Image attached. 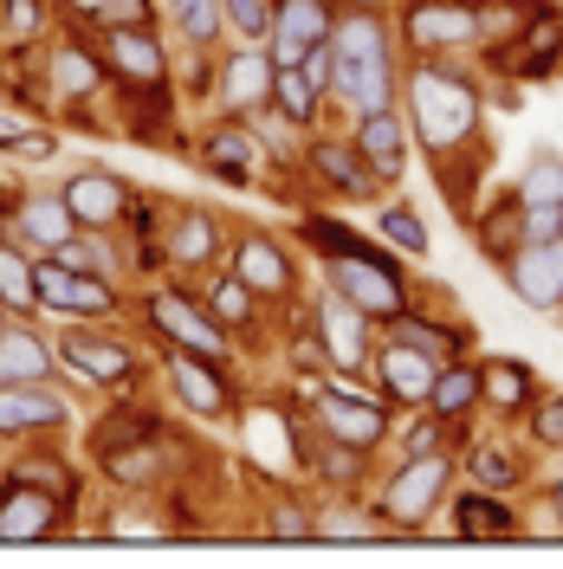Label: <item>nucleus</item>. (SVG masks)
I'll list each match as a JSON object with an SVG mask.
<instances>
[{
    "label": "nucleus",
    "instance_id": "f03ea898",
    "mask_svg": "<svg viewBox=\"0 0 563 569\" xmlns=\"http://www.w3.org/2000/svg\"><path fill=\"white\" fill-rule=\"evenodd\" d=\"M324 284L344 291L356 311H363L369 323H383V330L395 318H408V279H402V266H395L383 247L330 252V259H324Z\"/></svg>",
    "mask_w": 563,
    "mask_h": 569
},
{
    "label": "nucleus",
    "instance_id": "a19ab883",
    "mask_svg": "<svg viewBox=\"0 0 563 569\" xmlns=\"http://www.w3.org/2000/svg\"><path fill=\"white\" fill-rule=\"evenodd\" d=\"M376 518L363 505H330V511H312V537H330V543H350V537H369Z\"/></svg>",
    "mask_w": 563,
    "mask_h": 569
},
{
    "label": "nucleus",
    "instance_id": "09e8293b",
    "mask_svg": "<svg viewBox=\"0 0 563 569\" xmlns=\"http://www.w3.org/2000/svg\"><path fill=\"white\" fill-rule=\"evenodd\" d=\"M525 240H557V208H518Z\"/></svg>",
    "mask_w": 563,
    "mask_h": 569
},
{
    "label": "nucleus",
    "instance_id": "0eeeda50",
    "mask_svg": "<svg viewBox=\"0 0 563 569\" xmlns=\"http://www.w3.org/2000/svg\"><path fill=\"white\" fill-rule=\"evenodd\" d=\"M498 272L531 311H563V233L557 240H518L498 259Z\"/></svg>",
    "mask_w": 563,
    "mask_h": 569
},
{
    "label": "nucleus",
    "instance_id": "5701e85b",
    "mask_svg": "<svg viewBox=\"0 0 563 569\" xmlns=\"http://www.w3.org/2000/svg\"><path fill=\"white\" fill-rule=\"evenodd\" d=\"M105 52L130 84H162V71H169V59H162V46H156L149 27H105Z\"/></svg>",
    "mask_w": 563,
    "mask_h": 569
},
{
    "label": "nucleus",
    "instance_id": "c85d7f7f",
    "mask_svg": "<svg viewBox=\"0 0 563 569\" xmlns=\"http://www.w3.org/2000/svg\"><path fill=\"white\" fill-rule=\"evenodd\" d=\"M0 382H52V350L33 330H0Z\"/></svg>",
    "mask_w": 563,
    "mask_h": 569
},
{
    "label": "nucleus",
    "instance_id": "9d476101",
    "mask_svg": "<svg viewBox=\"0 0 563 569\" xmlns=\"http://www.w3.org/2000/svg\"><path fill=\"white\" fill-rule=\"evenodd\" d=\"M201 162H208V176H220L227 188H253L259 169H266V137L253 130L247 117H227L220 130H208L201 142Z\"/></svg>",
    "mask_w": 563,
    "mask_h": 569
},
{
    "label": "nucleus",
    "instance_id": "412c9836",
    "mask_svg": "<svg viewBox=\"0 0 563 569\" xmlns=\"http://www.w3.org/2000/svg\"><path fill=\"white\" fill-rule=\"evenodd\" d=\"M537 401V376H531V362L518 356H486L480 362V408H493V415H518Z\"/></svg>",
    "mask_w": 563,
    "mask_h": 569
},
{
    "label": "nucleus",
    "instance_id": "dca6fc26",
    "mask_svg": "<svg viewBox=\"0 0 563 569\" xmlns=\"http://www.w3.org/2000/svg\"><path fill=\"white\" fill-rule=\"evenodd\" d=\"M59 421H71V408L52 395V382H0V440H20V433Z\"/></svg>",
    "mask_w": 563,
    "mask_h": 569
},
{
    "label": "nucleus",
    "instance_id": "6e6552de",
    "mask_svg": "<svg viewBox=\"0 0 563 569\" xmlns=\"http://www.w3.org/2000/svg\"><path fill=\"white\" fill-rule=\"evenodd\" d=\"M312 323H317V337H324V350H330V376H356V369L369 362V330H376V323L363 318L344 291H330V284H324Z\"/></svg>",
    "mask_w": 563,
    "mask_h": 569
},
{
    "label": "nucleus",
    "instance_id": "f257e3e1",
    "mask_svg": "<svg viewBox=\"0 0 563 569\" xmlns=\"http://www.w3.org/2000/svg\"><path fill=\"white\" fill-rule=\"evenodd\" d=\"M402 91H408V110H415V142H422L434 162H447L460 142L480 130V84L466 78L460 66H441V59H427L402 78Z\"/></svg>",
    "mask_w": 563,
    "mask_h": 569
},
{
    "label": "nucleus",
    "instance_id": "aec40b11",
    "mask_svg": "<svg viewBox=\"0 0 563 569\" xmlns=\"http://www.w3.org/2000/svg\"><path fill=\"white\" fill-rule=\"evenodd\" d=\"M33 284H39V298L59 305V311H110V305H117L98 272H71V266H59V259L33 266Z\"/></svg>",
    "mask_w": 563,
    "mask_h": 569
},
{
    "label": "nucleus",
    "instance_id": "37998d69",
    "mask_svg": "<svg viewBox=\"0 0 563 569\" xmlns=\"http://www.w3.org/2000/svg\"><path fill=\"white\" fill-rule=\"evenodd\" d=\"M388 440L402 447V460H408V453H441V447H447V421H441V415H427V421H415V427L395 421V433H388Z\"/></svg>",
    "mask_w": 563,
    "mask_h": 569
},
{
    "label": "nucleus",
    "instance_id": "864d4df0",
    "mask_svg": "<svg viewBox=\"0 0 563 569\" xmlns=\"http://www.w3.org/2000/svg\"><path fill=\"white\" fill-rule=\"evenodd\" d=\"M350 7H383V0H350Z\"/></svg>",
    "mask_w": 563,
    "mask_h": 569
},
{
    "label": "nucleus",
    "instance_id": "c756f323",
    "mask_svg": "<svg viewBox=\"0 0 563 569\" xmlns=\"http://www.w3.org/2000/svg\"><path fill=\"white\" fill-rule=\"evenodd\" d=\"M20 233H27L39 252H52V247H66L71 233H85V227H78V213L66 208V194H59V201H52V194H39V201L20 208Z\"/></svg>",
    "mask_w": 563,
    "mask_h": 569
},
{
    "label": "nucleus",
    "instance_id": "393cba45",
    "mask_svg": "<svg viewBox=\"0 0 563 569\" xmlns=\"http://www.w3.org/2000/svg\"><path fill=\"white\" fill-rule=\"evenodd\" d=\"M124 201H130V194H124L117 176H71L66 181V208L78 213V227H91V233H98V227H117V220H124Z\"/></svg>",
    "mask_w": 563,
    "mask_h": 569
},
{
    "label": "nucleus",
    "instance_id": "5fc2aeb1",
    "mask_svg": "<svg viewBox=\"0 0 563 569\" xmlns=\"http://www.w3.org/2000/svg\"><path fill=\"white\" fill-rule=\"evenodd\" d=\"M557 233H563V201H557Z\"/></svg>",
    "mask_w": 563,
    "mask_h": 569
},
{
    "label": "nucleus",
    "instance_id": "cd10ccee",
    "mask_svg": "<svg viewBox=\"0 0 563 569\" xmlns=\"http://www.w3.org/2000/svg\"><path fill=\"white\" fill-rule=\"evenodd\" d=\"M266 110H273L279 123H292V130H312L317 117H324V91H317L298 66H279L273 71V104Z\"/></svg>",
    "mask_w": 563,
    "mask_h": 569
},
{
    "label": "nucleus",
    "instance_id": "39448f33",
    "mask_svg": "<svg viewBox=\"0 0 563 569\" xmlns=\"http://www.w3.org/2000/svg\"><path fill=\"white\" fill-rule=\"evenodd\" d=\"M441 362H447V356L422 350V343H415V337H402V330H388V343H376V350H369L376 389H383V401H395V408H427Z\"/></svg>",
    "mask_w": 563,
    "mask_h": 569
},
{
    "label": "nucleus",
    "instance_id": "ddd939ff",
    "mask_svg": "<svg viewBox=\"0 0 563 569\" xmlns=\"http://www.w3.org/2000/svg\"><path fill=\"white\" fill-rule=\"evenodd\" d=\"M169 389H176L181 408H188V415H201V421H220V415L234 408L220 362H214V356H195V350H176V356H169Z\"/></svg>",
    "mask_w": 563,
    "mask_h": 569
},
{
    "label": "nucleus",
    "instance_id": "6ab92c4d",
    "mask_svg": "<svg viewBox=\"0 0 563 569\" xmlns=\"http://www.w3.org/2000/svg\"><path fill=\"white\" fill-rule=\"evenodd\" d=\"M298 433H305V421H292V415H279V408H259V415L247 421V447H253V460H259V472H279V479H292V472H298V460H305Z\"/></svg>",
    "mask_w": 563,
    "mask_h": 569
},
{
    "label": "nucleus",
    "instance_id": "8fccbe9b",
    "mask_svg": "<svg viewBox=\"0 0 563 569\" xmlns=\"http://www.w3.org/2000/svg\"><path fill=\"white\" fill-rule=\"evenodd\" d=\"M266 531H273V537H312V511H298V505H279Z\"/></svg>",
    "mask_w": 563,
    "mask_h": 569
},
{
    "label": "nucleus",
    "instance_id": "603ef678",
    "mask_svg": "<svg viewBox=\"0 0 563 569\" xmlns=\"http://www.w3.org/2000/svg\"><path fill=\"white\" fill-rule=\"evenodd\" d=\"M551 505H557V518H563V479H557V486H551Z\"/></svg>",
    "mask_w": 563,
    "mask_h": 569
},
{
    "label": "nucleus",
    "instance_id": "b1692460",
    "mask_svg": "<svg viewBox=\"0 0 563 569\" xmlns=\"http://www.w3.org/2000/svg\"><path fill=\"white\" fill-rule=\"evenodd\" d=\"M59 362H66V369H78L85 382H98V389H117V382L130 376V350L98 343V337H85V330L59 337Z\"/></svg>",
    "mask_w": 563,
    "mask_h": 569
},
{
    "label": "nucleus",
    "instance_id": "79ce46f5",
    "mask_svg": "<svg viewBox=\"0 0 563 569\" xmlns=\"http://www.w3.org/2000/svg\"><path fill=\"white\" fill-rule=\"evenodd\" d=\"M531 447H544V453H563V395H537L531 401Z\"/></svg>",
    "mask_w": 563,
    "mask_h": 569
},
{
    "label": "nucleus",
    "instance_id": "f8f14e48",
    "mask_svg": "<svg viewBox=\"0 0 563 569\" xmlns=\"http://www.w3.org/2000/svg\"><path fill=\"white\" fill-rule=\"evenodd\" d=\"M234 279L266 305V298H292V291H298V266H292V252H285L279 240L247 233V240L234 247Z\"/></svg>",
    "mask_w": 563,
    "mask_h": 569
},
{
    "label": "nucleus",
    "instance_id": "bb28decb",
    "mask_svg": "<svg viewBox=\"0 0 563 569\" xmlns=\"http://www.w3.org/2000/svg\"><path fill=\"white\" fill-rule=\"evenodd\" d=\"M466 486L512 498L518 486H525V460H518L505 440H473V447H466Z\"/></svg>",
    "mask_w": 563,
    "mask_h": 569
},
{
    "label": "nucleus",
    "instance_id": "58836bf2",
    "mask_svg": "<svg viewBox=\"0 0 563 569\" xmlns=\"http://www.w3.org/2000/svg\"><path fill=\"white\" fill-rule=\"evenodd\" d=\"M227 27L247 39V46H266L273 39V20H279V0H220Z\"/></svg>",
    "mask_w": 563,
    "mask_h": 569
},
{
    "label": "nucleus",
    "instance_id": "c03bdc74",
    "mask_svg": "<svg viewBox=\"0 0 563 569\" xmlns=\"http://www.w3.org/2000/svg\"><path fill=\"white\" fill-rule=\"evenodd\" d=\"M46 259H59V266H71V272H105V266H110V252L91 240V227H85V233H71L66 247H52Z\"/></svg>",
    "mask_w": 563,
    "mask_h": 569
},
{
    "label": "nucleus",
    "instance_id": "a211bd4d",
    "mask_svg": "<svg viewBox=\"0 0 563 569\" xmlns=\"http://www.w3.org/2000/svg\"><path fill=\"white\" fill-rule=\"evenodd\" d=\"M350 142L363 149V162L383 181H395L408 169V123H402V110H369V117H356Z\"/></svg>",
    "mask_w": 563,
    "mask_h": 569
},
{
    "label": "nucleus",
    "instance_id": "4468645a",
    "mask_svg": "<svg viewBox=\"0 0 563 569\" xmlns=\"http://www.w3.org/2000/svg\"><path fill=\"white\" fill-rule=\"evenodd\" d=\"M305 162H312L317 181H330L344 201H369V194H383L388 181L363 162V149L356 142H330V137H312V149H305Z\"/></svg>",
    "mask_w": 563,
    "mask_h": 569
},
{
    "label": "nucleus",
    "instance_id": "72a5a7b5",
    "mask_svg": "<svg viewBox=\"0 0 563 569\" xmlns=\"http://www.w3.org/2000/svg\"><path fill=\"white\" fill-rule=\"evenodd\" d=\"M376 233H383V247L408 252V259H422L427 252V220L408 208V201H388V208L376 213Z\"/></svg>",
    "mask_w": 563,
    "mask_h": 569
},
{
    "label": "nucleus",
    "instance_id": "4c0bfd02",
    "mask_svg": "<svg viewBox=\"0 0 563 569\" xmlns=\"http://www.w3.org/2000/svg\"><path fill=\"white\" fill-rule=\"evenodd\" d=\"M176 27L195 52H208L220 39V27H227V13H220V0H176Z\"/></svg>",
    "mask_w": 563,
    "mask_h": 569
},
{
    "label": "nucleus",
    "instance_id": "7ed1b4c3",
    "mask_svg": "<svg viewBox=\"0 0 563 569\" xmlns=\"http://www.w3.org/2000/svg\"><path fill=\"white\" fill-rule=\"evenodd\" d=\"M312 421H317L324 440H344V447H363V453L388 447V433H395L388 401L363 395L350 376H324V382H317L312 389Z\"/></svg>",
    "mask_w": 563,
    "mask_h": 569
},
{
    "label": "nucleus",
    "instance_id": "f3484780",
    "mask_svg": "<svg viewBox=\"0 0 563 569\" xmlns=\"http://www.w3.org/2000/svg\"><path fill=\"white\" fill-rule=\"evenodd\" d=\"M59 525V498L46 492L39 479H7V492H0V537L7 543H33Z\"/></svg>",
    "mask_w": 563,
    "mask_h": 569
},
{
    "label": "nucleus",
    "instance_id": "20e7f679",
    "mask_svg": "<svg viewBox=\"0 0 563 569\" xmlns=\"http://www.w3.org/2000/svg\"><path fill=\"white\" fill-rule=\"evenodd\" d=\"M447 486H454V453H447V447H441V453H408V460L383 479L376 518H383V525H402V531H422L427 518L441 511Z\"/></svg>",
    "mask_w": 563,
    "mask_h": 569
},
{
    "label": "nucleus",
    "instance_id": "4be33fe9",
    "mask_svg": "<svg viewBox=\"0 0 563 569\" xmlns=\"http://www.w3.org/2000/svg\"><path fill=\"white\" fill-rule=\"evenodd\" d=\"M454 531L473 537V543H498V537H518L525 525H518V511L505 505L498 492H480V486H466V492L454 498Z\"/></svg>",
    "mask_w": 563,
    "mask_h": 569
},
{
    "label": "nucleus",
    "instance_id": "7c9ffc66",
    "mask_svg": "<svg viewBox=\"0 0 563 569\" xmlns=\"http://www.w3.org/2000/svg\"><path fill=\"white\" fill-rule=\"evenodd\" d=\"M305 466H317V479H324V486L350 492V486H363V472H369V453H363V447H344V440H324V433H317V453L305 447Z\"/></svg>",
    "mask_w": 563,
    "mask_h": 569
},
{
    "label": "nucleus",
    "instance_id": "a878e982",
    "mask_svg": "<svg viewBox=\"0 0 563 569\" xmlns=\"http://www.w3.org/2000/svg\"><path fill=\"white\" fill-rule=\"evenodd\" d=\"M473 408H480V362L447 356L441 376H434V395H427V415H441V421L454 427V421H466Z\"/></svg>",
    "mask_w": 563,
    "mask_h": 569
},
{
    "label": "nucleus",
    "instance_id": "e433bc0d",
    "mask_svg": "<svg viewBox=\"0 0 563 569\" xmlns=\"http://www.w3.org/2000/svg\"><path fill=\"white\" fill-rule=\"evenodd\" d=\"M253 311H259V298H253V291L234 279V272L208 284V318L220 323V330H240V323H253Z\"/></svg>",
    "mask_w": 563,
    "mask_h": 569
},
{
    "label": "nucleus",
    "instance_id": "de8ad7c7",
    "mask_svg": "<svg viewBox=\"0 0 563 569\" xmlns=\"http://www.w3.org/2000/svg\"><path fill=\"white\" fill-rule=\"evenodd\" d=\"M52 78H59L66 91H91V84H98V71H91L85 52H59V59H52Z\"/></svg>",
    "mask_w": 563,
    "mask_h": 569
},
{
    "label": "nucleus",
    "instance_id": "3c124183",
    "mask_svg": "<svg viewBox=\"0 0 563 569\" xmlns=\"http://www.w3.org/2000/svg\"><path fill=\"white\" fill-rule=\"evenodd\" d=\"M39 27V7L33 0H13V13H7V39H27Z\"/></svg>",
    "mask_w": 563,
    "mask_h": 569
},
{
    "label": "nucleus",
    "instance_id": "a18cd8bd",
    "mask_svg": "<svg viewBox=\"0 0 563 569\" xmlns=\"http://www.w3.org/2000/svg\"><path fill=\"white\" fill-rule=\"evenodd\" d=\"M85 20H105V27H142L149 20V0H71Z\"/></svg>",
    "mask_w": 563,
    "mask_h": 569
},
{
    "label": "nucleus",
    "instance_id": "9b49d317",
    "mask_svg": "<svg viewBox=\"0 0 563 569\" xmlns=\"http://www.w3.org/2000/svg\"><path fill=\"white\" fill-rule=\"evenodd\" d=\"M330 20H337L330 0H279V20H273V39H266L273 66H298L312 46H324L330 39Z\"/></svg>",
    "mask_w": 563,
    "mask_h": 569
},
{
    "label": "nucleus",
    "instance_id": "2eb2a0df",
    "mask_svg": "<svg viewBox=\"0 0 563 569\" xmlns=\"http://www.w3.org/2000/svg\"><path fill=\"white\" fill-rule=\"evenodd\" d=\"M273 52L266 46H240L227 66H220V104H227V117H253V110L273 104Z\"/></svg>",
    "mask_w": 563,
    "mask_h": 569
},
{
    "label": "nucleus",
    "instance_id": "c9c22d12",
    "mask_svg": "<svg viewBox=\"0 0 563 569\" xmlns=\"http://www.w3.org/2000/svg\"><path fill=\"white\" fill-rule=\"evenodd\" d=\"M518 208H557L563 201V156H537L525 176H518Z\"/></svg>",
    "mask_w": 563,
    "mask_h": 569
},
{
    "label": "nucleus",
    "instance_id": "ea45409f",
    "mask_svg": "<svg viewBox=\"0 0 563 569\" xmlns=\"http://www.w3.org/2000/svg\"><path fill=\"white\" fill-rule=\"evenodd\" d=\"M0 305H7V311H27V305H39L33 266H27V252H13V247H0Z\"/></svg>",
    "mask_w": 563,
    "mask_h": 569
},
{
    "label": "nucleus",
    "instance_id": "2f4dec72",
    "mask_svg": "<svg viewBox=\"0 0 563 569\" xmlns=\"http://www.w3.org/2000/svg\"><path fill=\"white\" fill-rule=\"evenodd\" d=\"M214 252H220V227H214V213H181L176 240H169V259L188 266V272H201V266H214Z\"/></svg>",
    "mask_w": 563,
    "mask_h": 569
},
{
    "label": "nucleus",
    "instance_id": "1a4fd4ad",
    "mask_svg": "<svg viewBox=\"0 0 563 569\" xmlns=\"http://www.w3.org/2000/svg\"><path fill=\"white\" fill-rule=\"evenodd\" d=\"M149 323L176 343V350H195V356H227V330L208 318V305L181 298V291H149Z\"/></svg>",
    "mask_w": 563,
    "mask_h": 569
},
{
    "label": "nucleus",
    "instance_id": "49530a36",
    "mask_svg": "<svg viewBox=\"0 0 563 569\" xmlns=\"http://www.w3.org/2000/svg\"><path fill=\"white\" fill-rule=\"evenodd\" d=\"M156 472H162L156 447H137V453H110V479H117V486H149Z\"/></svg>",
    "mask_w": 563,
    "mask_h": 569
},
{
    "label": "nucleus",
    "instance_id": "473e14b6",
    "mask_svg": "<svg viewBox=\"0 0 563 569\" xmlns=\"http://www.w3.org/2000/svg\"><path fill=\"white\" fill-rule=\"evenodd\" d=\"M557 52H563V13H537V27L518 33V46H512L505 59H512V66L525 59V71H551L557 66Z\"/></svg>",
    "mask_w": 563,
    "mask_h": 569
},
{
    "label": "nucleus",
    "instance_id": "423d86ee",
    "mask_svg": "<svg viewBox=\"0 0 563 569\" xmlns=\"http://www.w3.org/2000/svg\"><path fill=\"white\" fill-rule=\"evenodd\" d=\"M402 39L415 52H434V59L441 52H460V46L486 39V7H473V0H408Z\"/></svg>",
    "mask_w": 563,
    "mask_h": 569
},
{
    "label": "nucleus",
    "instance_id": "f704fd0d",
    "mask_svg": "<svg viewBox=\"0 0 563 569\" xmlns=\"http://www.w3.org/2000/svg\"><path fill=\"white\" fill-rule=\"evenodd\" d=\"M473 233H480V247L493 252V259H505V252L525 240V227H518V194H505L493 213H473Z\"/></svg>",
    "mask_w": 563,
    "mask_h": 569
}]
</instances>
